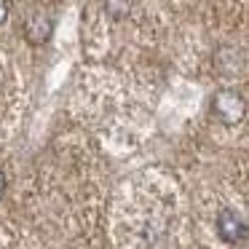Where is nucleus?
<instances>
[{"label": "nucleus", "instance_id": "obj_1", "mask_svg": "<svg viewBox=\"0 0 249 249\" xmlns=\"http://www.w3.org/2000/svg\"><path fill=\"white\" fill-rule=\"evenodd\" d=\"M214 113L225 124H238L244 118V99L236 89H222L214 94Z\"/></svg>", "mask_w": 249, "mask_h": 249}, {"label": "nucleus", "instance_id": "obj_2", "mask_svg": "<svg viewBox=\"0 0 249 249\" xmlns=\"http://www.w3.org/2000/svg\"><path fill=\"white\" fill-rule=\"evenodd\" d=\"M217 233L228 244L244 241V236H247V220H244V214L236 209H222L220 217H217Z\"/></svg>", "mask_w": 249, "mask_h": 249}, {"label": "nucleus", "instance_id": "obj_3", "mask_svg": "<svg viewBox=\"0 0 249 249\" xmlns=\"http://www.w3.org/2000/svg\"><path fill=\"white\" fill-rule=\"evenodd\" d=\"M51 19L46 17V14H35V17H30V22H27V35H30V40H35V43H43V40H49V35H51Z\"/></svg>", "mask_w": 249, "mask_h": 249}, {"label": "nucleus", "instance_id": "obj_4", "mask_svg": "<svg viewBox=\"0 0 249 249\" xmlns=\"http://www.w3.org/2000/svg\"><path fill=\"white\" fill-rule=\"evenodd\" d=\"M6 14H8V3H0V22L6 19Z\"/></svg>", "mask_w": 249, "mask_h": 249}, {"label": "nucleus", "instance_id": "obj_5", "mask_svg": "<svg viewBox=\"0 0 249 249\" xmlns=\"http://www.w3.org/2000/svg\"><path fill=\"white\" fill-rule=\"evenodd\" d=\"M0 196H3V174H0Z\"/></svg>", "mask_w": 249, "mask_h": 249}]
</instances>
